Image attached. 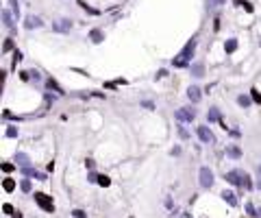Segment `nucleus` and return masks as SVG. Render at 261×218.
<instances>
[{"label": "nucleus", "instance_id": "1", "mask_svg": "<svg viewBox=\"0 0 261 218\" xmlns=\"http://www.w3.org/2000/svg\"><path fill=\"white\" fill-rule=\"evenodd\" d=\"M224 179H226L228 183H233V185L250 188V177H248V173H244V170H231V173H226Z\"/></svg>", "mask_w": 261, "mask_h": 218}, {"label": "nucleus", "instance_id": "2", "mask_svg": "<svg viewBox=\"0 0 261 218\" xmlns=\"http://www.w3.org/2000/svg\"><path fill=\"white\" fill-rule=\"evenodd\" d=\"M194 50H196V40H192V42H187V46L183 48V52L178 55L181 59H176V61H174V66H176V68H183V66L187 63V59H189V57L194 55Z\"/></svg>", "mask_w": 261, "mask_h": 218}, {"label": "nucleus", "instance_id": "3", "mask_svg": "<svg viewBox=\"0 0 261 218\" xmlns=\"http://www.w3.org/2000/svg\"><path fill=\"white\" fill-rule=\"evenodd\" d=\"M35 203H37L42 210H46V212H52V210H54L52 199H50V196H46V194H42V192H35Z\"/></svg>", "mask_w": 261, "mask_h": 218}, {"label": "nucleus", "instance_id": "4", "mask_svg": "<svg viewBox=\"0 0 261 218\" xmlns=\"http://www.w3.org/2000/svg\"><path fill=\"white\" fill-rule=\"evenodd\" d=\"M174 116H176V120H181V122H192V120L196 118V111L189 109V107H181Z\"/></svg>", "mask_w": 261, "mask_h": 218}, {"label": "nucleus", "instance_id": "5", "mask_svg": "<svg viewBox=\"0 0 261 218\" xmlns=\"http://www.w3.org/2000/svg\"><path fill=\"white\" fill-rule=\"evenodd\" d=\"M200 185L202 188H211L213 185V173L209 168H200Z\"/></svg>", "mask_w": 261, "mask_h": 218}, {"label": "nucleus", "instance_id": "6", "mask_svg": "<svg viewBox=\"0 0 261 218\" xmlns=\"http://www.w3.org/2000/svg\"><path fill=\"white\" fill-rule=\"evenodd\" d=\"M198 137L205 142V144H209V142H213L216 137H213V133L207 129V127H198Z\"/></svg>", "mask_w": 261, "mask_h": 218}, {"label": "nucleus", "instance_id": "7", "mask_svg": "<svg viewBox=\"0 0 261 218\" xmlns=\"http://www.w3.org/2000/svg\"><path fill=\"white\" fill-rule=\"evenodd\" d=\"M187 98H189L192 103H198V100H200V89H198V87H189V89H187Z\"/></svg>", "mask_w": 261, "mask_h": 218}, {"label": "nucleus", "instance_id": "8", "mask_svg": "<svg viewBox=\"0 0 261 218\" xmlns=\"http://www.w3.org/2000/svg\"><path fill=\"white\" fill-rule=\"evenodd\" d=\"M226 155L233 157V159H239V157H242V151H239L237 146H226Z\"/></svg>", "mask_w": 261, "mask_h": 218}, {"label": "nucleus", "instance_id": "9", "mask_svg": "<svg viewBox=\"0 0 261 218\" xmlns=\"http://www.w3.org/2000/svg\"><path fill=\"white\" fill-rule=\"evenodd\" d=\"M222 199H224L228 205H237V199H235L233 192H226V190H224V192H222Z\"/></svg>", "mask_w": 261, "mask_h": 218}, {"label": "nucleus", "instance_id": "10", "mask_svg": "<svg viewBox=\"0 0 261 218\" xmlns=\"http://www.w3.org/2000/svg\"><path fill=\"white\" fill-rule=\"evenodd\" d=\"M2 212H4V214H9V216H13V218H20V216H22V214H20V212H15L9 203H4V205H2Z\"/></svg>", "mask_w": 261, "mask_h": 218}, {"label": "nucleus", "instance_id": "11", "mask_svg": "<svg viewBox=\"0 0 261 218\" xmlns=\"http://www.w3.org/2000/svg\"><path fill=\"white\" fill-rule=\"evenodd\" d=\"M15 162H18L20 166H24V168L28 166V157H26L24 153H18V155H15Z\"/></svg>", "mask_w": 261, "mask_h": 218}, {"label": "nucleus", "instance_id": "12", "mask_svg": "<svg viewBox=\"0 0 261 218\" xmlns=\"http://www.w3.org/2000/svg\"><path fill=\"white\" fill-rule=\"evenodd\" d=\"M2 188H4L7 192H13V190H15V181H13V179H4V181H2Z\"/></svg>", "mask_w": 261, "mask_h": 218}, {"label": "nucleus", "instance_id": "13", "mask_svg": "<svg viewBox=\"0 0 261 218\" xmlns=\"http://www.w3.org/2000/svg\"><path fill=\"white\" fill-rule=\"evenodd\" d=\"M42 20L39 18H26V29H33V26H39Z\"/></svg>", "mask_w": 261, "mask_h": 218}, {"label": "nucleus", "instance_id": "14", "mask_svg": "<svg viewBox=\"0 0 261 218\" xmlns=\"http://www.w3.org/2000/svg\"><path fill=\"white\" fill-rule=\"evenodd\" d=\"M192 72H194V77H202V72H205L202 63H196V66H192Z\"/></svg>", "mask_w": 261, "mask_h": 218}, {"label": "nucleus", "instance_id": "15", "mask_svg": "<svg viewBox=\"0 0 261 218\" xmlns=\"http://www.w3.org/2000/svg\"><path fill=\"white\" fill-rule=\"evenodd\" d=\"M207 118H209V122H213V120H220V111H218V109H209Z\"/></svg>", "mask_w": 261, "mask_h": 218}, {"label": "nucleus", "instance_id": "16", "mask_svg": "<svg viewBox=\"0 0 261 218\" xmlns=\"http://www.w3.org/2000/svg\"><path fill=\"white\" fill-rule=\"evenodd\" d=\"M235 48H237V42H235V40H228V42H226V46H224V50H226V52H233Z\"/></svg>", "mask_w": 261, "mask_h": 218}, {"label": "nucleus", "instance_id": "17", "mask_svg": "<svg viewBox=\"0 0 261 218\" xmlns=\"http://www.w3.org/2000/svg\"><path fill=\"white\" fill-rule=\"evenodd\" d=\"M98 183H100L102 188H107V185L111 183V179H109V177H105V174H100V177H98Z\"/></svg>", "mask_w": 261, "mask_h": 218}, {"label": "nucleus", "instance_id": "18", "mask_svg": "<svg viewBox=\"0 0 261 218\" xmlns=\"http://www.w3.org/2000/svg\"><path fill=\"white\" fill-rule=\"evenodd\" d=\"M20 188H22L24 192H31V181H28V179H22V181H20Z\"/></svg>", "mask_w": 261, "mask_h": 218}, {"label": "nucleus", "instance_id": "19", "mask_svg": "<svg viewBox=\"0 0 261 218\" xmlns=\"http://www.w3.org/2000/svg\"><path fill=\"white\" fill-rule=\"evenodd\" d=\"M89 37H91L94 42H102V33H100V31H91V35H89Z\"/></svg>", "mask_w": 261, "mask_h": 218}, {"label": "nucleus", "instance_id": "20", "mask_svg": "<svg viewBox=\"0 0 261 218\" xmlns=\"http://www.w3.org/2000/svg\"><path fill=\"white\" fill-rule=\"evenodd\" d=\"M237 103H239L242 107H248V105H250V98H248V96H239V98H237Z\"/></svg>", "mask_w": 261, "mask_h": 218}, {"label": "nucleus", "instance_id": "21", "mask_svg": "<svg viewBox=\"0 0 261 218\" xmlns=\"http://www.w3.org/2000/svg\"><path fill=\"white\" fill-rule=\"evenodd\" d=\"M235 4H239V7H244L246 11H253V7H250L248 2H244V0H235Z\"/></svg>", "mask_w": 261, "mask_h": 218}, {"label": "nucleus", "instance_id": "22", "mask_svg": "<svg viewBox=\"0 0 261 218\" xmlns=\"http://www.w3.org/2000/svg\"><path fill=\"white\" fill-rule=\"evenodd\" d=\"M2 18H4V24H7V26H11V24H13V22H11V13H9V11H4V13H2Z\"/></svg>", "mask_w": 261, "mask_h": 218}, {"label": "nucleus", "instance_id": "23", "mask_svg": "<svg viewBox=\"0 0 261 218\" xmlns=\"http://www.w3.org/2000/svg\"><path fill=\"white\" fill-rule=\"evenodd\" d=\"M48 87H52V89H57V92H59V94H63V89H61V87L57 85V83H54V81H52V79H50V81H48Z\"/></svg>", "mask_w": 261, "mask_h": 218}, {"label": "nucleus", "instance_id": "24", "mask_svg": "<svg viewBox=\"0 0 261 218\" xmlns=\"http://www.w3.org/2000/svg\"><path fill=\"white\" fill-rule=\"evenodd\" d=\"M15 135H18V129H15V127H9V129H7V137H15Z\"/></svg>", "mask_w": 261, "mask_h": 218}, {"label": "nucleus", "instance_id": "25", "mask_svg": "<svg viewBox=\"0 0 261 218\" xmlns=\"http://www.w3.org/2000/svg\"><path fill=\"white\" fill-rule=\"evenodd\" d=\"M250 94H253V100H257V103H261V94L257 92V89H250Z\"/></svg>", "mask_w": 261, "mask_h": 218}, {"label": "nucleus", "instance_id": "26", "mask_svg": "<svg viewBox=\"0 0 261 218\" xmlns=\"http://www.w3.org/2000/svg\"><path fill=\"white\" fill-rule=\"evenodd\" d=\"M246 212H248L250 216H257V214H255V207H253V203H246Z\"/></svg>", "mask_w": 261, "mask_h": 218}, {"label": "nucleus", "instance_id": "27", "mask_svg": "<svg viewBox=\"0 0 261 218\" xmlns=\"http://www.w3.org/2000/svg\"><path fill=\"white\" fill-rule=\"evenodd\" d=\"M2 170H4V173H11V170H13V164H2Z\"/></svg>", "mask_w": 261, "mask_h": 218}, {"label": "nucleus", "instance_id": "28", "mask_svg": "<svg viewBox=\"0 0 261 218\" xmlns=\"http://www.w3.org/2000/svg\"><path fill=\"white\" fill-rule=\"evenodd\" d=\"M222 0H207V7H218Z\"/></svg>", "mask_w": 261, "mask_h": 218}, {"label": "nucleus", "instance_id": "29", "mask_svg": "<svg viewBox=\"0 0 261 218\" xmlns=\"http://www.w3.org/2000/svg\"><path fill=\"white\" fill-rule=\"evenodd\" d=\"M72 214H74V216H76V218H85V212H81V210H74Z\"/></svg>", "mask_w": 261, "mask_h": 218}, {"label": "nucleus", "instance_id": "30", "mask_svg": "<svg viewBox=\"0 0 261 218\" xmlns=\"http://www.w3.org/2000/svg\"><path fill=\"white\" fill-rule=\"evenodd\" d=\"M11 48H13V42H11V40H7V42H4V50H11Z\"/></svg>", "mask_w": 261, "mask_h": 218}, {"label": "nucleus", "instance_id": "31", "mask_svg": "<svg viewBox=\"0 0 261 218\" xmlns=\"http://www.w3.org/2000/svg\"><path fill=\"white\" fill-rule=\"evenodd\" d=\"M257 188L261 190V174H259V181H257Z\"/></svg>", "mask_w": 261, "mask_h": 218}, {"label": "nucleus", "instance_id": "32", "mask_svg": "<svg viewBox=\"0 0 261 218\" xmlns=\"http://www.w3.org/2000/svg\"><path fill=\"white\" fill-rule=\"evenodd\" d=\"M259 214H261V210H259Z\"/></svg>", "mask_w": 261, "mask_h": 218}]
</instances>
